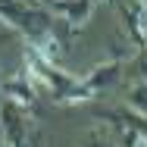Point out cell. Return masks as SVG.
<instances>
[{"mask_svg": "<svg viewBox=\"0 0 147 147\" xmlns=\"http://www.w3.org/2000/svg\"><path fill=\"white\" fill-rule=\"evenodd\" d=\"M3 147H6V144H3Z\"/></svg>", "mask_w": 147, "mask_h": 147, "instance_id": "9", "label": "cell"}, {"mask_svg": "<svg viewBox=\"0 0 147 147\" xmlns=\"http://www.w3.org/2000/svg\"><path fill=\"white\" fill-rule=\"evenodd\" d=\"M44 6L50 13H57L66 25H72V28L78 31V28H85L88 19L94 16L97 0H44Z\"/></svg>", "mask_w": 147, "mask_h": 147, "instance_id": "2", "label": "cell"}, {"mask_svg": "<svg viewBox=\"0 0 147 147\" xmlns=\"http://www.w3.org/2000/svg\"><path fill=\"white\" fill-rule=\"evenodd\" d=\"M128 110L147 116V82H138L135 88L128 91Z\"/></svg>", "mask_w": 147, "mask_h": 147, "instance_id": "6", "label": "cell"}, {"mask_svg": "<svg viewBox=\"0 0 147 147\" xmlns=\"http://www.w3.org/2000/svg\"><path fill=\"white\" fill-rule=\"evenodd\" d=\"M0 94H3V100H9V103H16V107H25V110H31V107L38 103L34 82L28 78V72H25V69H22L19 75L6 78V82L0 85Z\"/></svg>", "mask_w": 147, "mask_h": 147, "instance_id": "3", "label": "cell"}, {"mask_svg": "<svg viewBox=\"0 0 147 147\" xmlns=\"http://www.w3.org/2000/svg\"><path fill=\"white\" fill-rule=\"evenodd\" d=\"M119 72H122V53H116V57L107 59V63H97L88 75H82V82H85L94 94H100V91H107L110 85L119 82Z\"/></svg>", "mask_w": 147, "mask_h": 147, "instance_id": "4", "label": "cell"}, {"mask_svg": "<svg viewBox=\"0 0 147 147\" xmlns=\"http://www.w3.org/2000/svg\"><path fill=\"white\" fill-rule=\"evenodd\" d=\"M82 147H113V144H110L100 131H88V138H85V144H82Z\"/></svg>", "mask_w": 147, "mask_h": 147, "instance_id": "7", "label": "cell"}, {"mask_svg": "<svg viewBox=\"0 0 147 147\" xmlns=\"http://www.w3.org/2000/svg\"><path fill=\"white\" fill-rule=\"evenodd\" d=\"M138 82H147V47L138 53Z\"/></svg>", "mask_w": 147, "mask_h": 147, "instance_id": "8", "label": "cell"}, {"mask_svg": "<svg viewBox=\"0 0 147 147\" xmlns=\"http://www.w3.org/2000/svg\"><path fill=\"white\" fill-rule=\"evenodd\" d=\"M0 131L6 147H41V128L31 119V110L9 100L0 103Z\"/></svg>", "mask_w": 147, "mask_h": 147, "instance_id": "1", "label": "cell"}, {"mask_svg": "<svg viewBox=\"0 0 147 147\" xmlns=\"http://www.w3.org/2000/svg\"><path fill=\"white\" fill-rule=\"evenodd\" d=\"M103 122H113V125H116L122 147H147V131H141L138 125H128V122H122V119H103Z\"/></svg>", "mask_w": 147, "mask_h": 147, "instance_id": "5", "label": "cell"}]
</instances>
